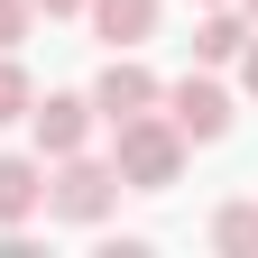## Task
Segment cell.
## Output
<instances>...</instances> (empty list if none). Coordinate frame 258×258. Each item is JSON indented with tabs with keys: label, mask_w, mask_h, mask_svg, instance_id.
<instances>
[{
	"label": "cell",
	"mask_w": 258,
	"mask_h": 258,
	"mask_svg": "<svg viewBox=\"0 0 258 258\" xmlns=\"http://www.w3.org/2000/svg\"><path fill=\"white\" fill-rule=\"evenodd\" d=\"M111 175H120V194H166V184L184 175L175 120H166V111H129V120H111Z\"/></svg>",
	"instance_id": "1"
},
{
	"label": "cell",
	"mask_w": 258,
	"mask_h": 258,
	"mask_svg": "<svg viewBox=\"0 0 258 258\" xmlns=\"http://www.w3.org/2000/svg\"><path fill=\"white\" fill-rule=\"evenodd\" d=\"M120 203V175H111V157H55V175H46V212L55 221H102Z\"/></svg>",
	"instance_id": "2"
},
{
	"label": "cell",
	"mask_w": 258,
	"mask_h": 258,
	"mask_svg": "<svg viewBox=\"0 0 258 258\" xmlns=\"http://www.w3.org/2000/svg\"><path fill=\"white\" fill-rule=\"evenodd\" d=\"M157 111L175 120V139H184V148L231 139V92H221L212 74H184V83H166V92H157Z\"/></svg>",
	"instance_id": "3"
},
{
	"label": "cell",
	"mask_w": 258,
	"mask_h": 258,
	"mask_svg": "<svg viewBox=\"0 0 258 258\" xmlns=\"http://www.w3.org/2000/svg\"><path fill=\"white\" fill-rule=\"evenodd\" d=\"M28 139H37L46 166L74 157V148H92V92H37L28 102Z\"/></svg>",
	"instance_id": "4"
},
{
	"label": "cell",
	"mask_w": 258,
	"mask_h": 258,
	"mask_svg": "<svg viewBox=\"0 0 258 258\" xmlns=\"http://www.w3.org/2000/svg\"><path fill=\"white\" fill-rule=\"evenodd\" d=\"M157 92H166V83H157L148 64L120 46V55L102 64V74H92V120H129V111H157Z\"/></svg>",
	"instance_id": "5"
},
{
	"label": "cell",
	"mask_w": 258,
	"mask_h": 258,
	"mask_svg": "<svg viewBox=\"0 0 258 258\" xmlns=\"http://www.w3.org/2000/svg\"><path fill=\"white\" fill-rule=\"evenodd\" d=\"M46 212V157H0V231H28Z\"/></svg>",
	"instance_id": "6"
},
{
	"label": "cell",
	"mask_w": 258,
	"mask_h": 258,
	"mask_svg": "<svg viewBox=\"0 0 258 258\" xmlns=\"http://www.w3.org/2000/svg\"><path fill=\"white\" fill-rule=\"evenodd\" d=\"M83 19L102 28L111 46H148L157 37V0H83Z\"/></svg>",
	"instance_id": "7"
},
{
	"label": "cell",
	"mask_w": 258,
	"mask_h": 258,
	"mask_svg": "<svg viewBox=\"0 0 258 258\" xmlns=\"http://www.w3.org/2000/svg\"><path fill=\"white\" fill-rule=\"evenodd\" d=\"M240 46H249V10H231V0H212V10L194 19V55H203V64H231Z\"/></svg>",
	"instance_id": "8"
},
{
	"label": "cell",
	"mask_w": 258,
	"mask_h": 258,
	"mask_svg": "<svg viewBox=\"0 0 258 258\" xmlns=\"http://www.w3.org/2000/svg\"><path fill=\"white\" fill-rule=\"evenodd\" d=\"M212 249H221V258H258V203H249V194L212 212Z\"/></svg>",
	"instance_id": "9"
},
{
	"label": "cell",
	"mask_w": 258,
	"mask_h": 258,
	"mask_svg": "<svg viewBox=\"0 0 258 258\" xmlns=\"http://www.w3.org/2000/svg\"><path fill=\"white\" fill-rule=\"evenodd\" d=\"M28 102H37V83H28L19 46H0V120H28Z\"/></svg>",
	"instance_id": "10"
},
{
	"label": "cell",
	"mask_w": 258,
	"mask_h": 258,
	"mask_svg": "<svg viewBox=\"0 0 258 258\" xmlns=\"http://www.w3.org/2000/svg\"><path fill=\"white\" fill-rule=\"evenodd\" d=\"M28 19H37L28 0H0V46H19V37H28Z\"/></svg>",
	"instance_id": "11"
},
{
	"label": "cell",
	"mask_w": 258,
	"mask_h": 258,
	"mask_svg": "<svg viewBox=\"0 0 258 258\" xmlns=\"http://www.w3.org/2000/svg\"><path fill=\"white\" fill-rule=\"evenodd\" d=\"M231 64H240V92H249V102H258V28H249V46H240Z\"/></svg>",
	"instance_id": "12"
},
{
	"label": "cell",
	"mask_w": 258,
	"mask_h": 258,
	"mask_svg": "<svg viewBox=\"0 0 258 258\" xmlns=\"http://www.w3.org/2000/svg\"><path fill=\"white\" fill-rule=\"evenodd\" d=\"M28 10H46V19H83V0H28Z\"/></svg>",
	"instance_id": "13"
},
{
	"label": "cell",
	"mask_w": 258,
	"mask_h": 258,
	"mask_svg": "<svg viewBox=\"0 0 258 258\" xmlns=\"http://www.w3.org/2000/svg\"><path fill=\"white\" fill-rule=\"evenodd\" d=\"M240 10H249V19H258V0H240Z\"/></svg>",
	"instance_id": "14"
},
{
	"label": "cell",
	"mask_w": 258,
	"mask_h": 258,
	"mask_svg": "<svg viewBox=\"0 0 258 258\" xmlns=\"http://www.w3.org/2000/svg\"><path fill=\"white\" fill-rule=\"evenodd\" d=\"M194 10H212V0H194Z\"/></svg>",
	"instance_id": "15"
}]
</instances>
